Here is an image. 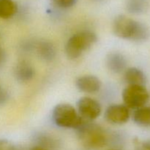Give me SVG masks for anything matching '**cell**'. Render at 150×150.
<instances>
[{"label":"cell","instance_id":"13","mask_svg":"<svg viewBox=\"0 0 150 150\" xmlns=\"http://www.w3.org/2000/svg\"><path fill=\"white\" fill-rule=\"evenodd\" d=\"M133 120L141 127H150V105H144L135 110L133 114Z\"/></svg>","mask_w":150,"mask_h":150},{"label":"cell","instance_id":"18","mask_svg":"<svg viewBox=\"0 0 150 150\" xmlns=\"http://www.w3.org/2000/svg\"><path fill=\"white\" fill-rule=\"evenodd\" d=\"M0 150H17L16 146L7 139H0Z\"/></svg>","mask_w":150,"mask_h":150},{"label":"cell","instance_id":"16","mask_svg":"<svg viewBox=\"0 0 150 150\" xmlns=\"http://www.w3.org/2000/svg\"><path fill=\"white\" fill-rule=\"evenodd\" d=\"M57 7L60 8H70L76 4L77 0H51Z\"/></svg>","mask_w":150,"mask_h":150},{"label":"cell","instance_id":"4","mask_svg":"<svg viewBox=\"0 0 150 150\" xmlns=\"http://www.w3.org/2000/svg\"><path fill=\"white\" fill-rule=\"evenodd\" d=\"M52 120L54 124L61 128L76 129L82 124L83 119L77 110L68 103H59L53 108Z\"/></svg>","mask_w":150,"mask_h":150},{"label":"cell","instance_id":"22","mask_svg":"<svg viewBox=\"0 0 150 150\" xmlns=\"http://www.w3.org/2000/svg\"><path fill=\"white\" fill-rule=\"evenodd\" d=\"M109 150H120V149H109Z\"/></svg>","mask_w":150,"mask_h":150},{"label":"cell","instance_id":"21","mask_svg":"<svg viewBox=\"0 0 150 150\" xmlns=\"http://www.w3.org/2000/svg\"><path fill=\"white\" fill-rule=\"evenodd\" d=\"M30 150H47V149H44V148H42V147H40V146H35V147L32 148Z\"/></svg>","mask_w":150,"mask_h":150},{"label":"cell","instance_id":"3","mask_svg":"<svg viewBox=\"0 0 150 150\" xmlns=\"http://www.w3.org/2000/svg\"><path fill=\"white\" fill-rule=\"evenodd\" d=\"M98 41L95 32L89 30L81 31L72 35L65 44L66 56L72 60L77 59Z\"/></svg>","mask_w":150,"mask_h":150},{"label":"cell","instance_id":"12","mask_svg":"<svg viewBox=\"0 0 150 150\" xmlns=\"http://www.w3.org/2000/svg\"><path fill=\"white\" fill-rule=\"evenodd\" d=\"M123 79L127 85L144 86L146 83V76L145 73L137 67H128L124 71Z\"/></svg>","mask_w":150,"mask_h":150},{"label":"cell","instance_id":"14","mask_svg":"<svg viewBox=\"0 0 150 150\" xmlns=\"http://www.w3.org/2000/svg\"><path fill=\"white\" fill-rule=\"evenodd\" d=\"M150 5V0H127L126 9L131 14L140 15L146 13Z\"/></svg>","mask_w":150,"mask_h":150},{"label":"cell","instance_id":"7","mask_svg":"<svg viewBox=\"0 0 150 150\" xmlns=\"http://www.w3.org/2000/svg\"><path fill=\"white\" fill-rule=\"evenodd\" d=\"M104 117L110 124L122 125L130 119V111L124 104H112L105 109Z\"/></svg>","mask_w":150,"mask_h":150},{"label":"cell","instance_id":"10","mask_svg":"<svg viewBox=\"0 0 150 150\" xmlns=\"http://www.w3.org/2000/svg\"><path fill=\"white\" fill-rule=\"evenodd\" d=\"M35 70L33 66L26 61H21L14 68V76L20 83H27L34 79Z\"/></svg>","mask_w":150,"mask_h":150},{"label":"cell","instance_id":"20","mask_svg":"<svg viewBox=\"0 0 150 150\" xmlns=\"http://www.w3.org/2000/svg\"><path fill=\"white\" fill-rule=\"evenodd\" d=\"M7 56L6 51H4V49L0 47V69L5 64L6 61H7Z\"/></svg>","mask_w":150,"mask_h":150},{"label":"cell","instance_id":"19","mask_svg":"<svg viewBox=\"0 0 150 150\" xmlns=\"http://www.w3.org/2000/svg\"><path fill=\"white\" fill-rule=\"evenodd\" d=\"M9 99V95L4 89H0V105H4Z\"/></svg>","mask_w":150,"mask_h":150},{"label":"cell","instance_id":"5","mask_svg":"<svg viewBox=\"0 0 150 150\" xmlns=\"http://www.w3.org/2000/svg\"><path fill=\"white\" fill-rule=\"evenodd\" d=\"M124 105L128 108L136 110L146 105L149 100V94L144 86L127 85L122 93Z\"/></svg>","mask_w":150,"mask_h":150},{"label":"cell","instance_id":"15","mask_svg":"<svg viewBox=\"0 0 150 150\" xmlns=\"http://www.w3.org/2000/svg\"><path fill=\"white\" fill-rule=\"evenodd\" d=\"M17 11L18 5L13 0H0V18H10Z\"/></svg>","mask_w":150,"mask_h":150},{"label":"cell","instance_id":"8","mask_svg":"<svg viewBox=\"0 0 150 150\" xmlns=\"http://www.w3.org/2000/svg\"><path fill=\"white\" fill-rule=\"evenodd\" d=\"M76 86L81 92L88 94H95L100 90L102 82L97 76L93 75H85L76 79Z\"/></svg>","mask_w":150,"mask_h":150},{"label":"cell","instance_id":"1","mask_svg":"<svg viewBox=\"0 0 150 150\" xmlns=\"http://www.w3.org/2000/svg\"><path fill=\"white\" fill-rule=\"evenodd\" d=\"M113 32L118 38L136 42H143L150 37L148 26L124 15L117 16L113 21Z\"/></svg>","mask_w":150,"mask_h":150},{"label":"cell","instance_id":"17","mask_svg":"<svg viewBox=\"0 0 150 150\" xmlns=\"http://www.w3.org/2000/svg\"><path fill=\"white\" fill-rule=\"evenodd\" d=\"M134 144L136 150H150V141L135 140Z\"/></svg>","mask_w":150,"mask_h":150},{"label":"cell","instance_id":"23","mask_svg":"<svg viewBox=\"0 0 150 150\" xmlns=\"http://www.w3.org/2000/svg\"><path fill=\"white\" fill-rule=\"evenodd\" d=\"M94 1H100V0H94Z\"/></svg>","mask_w":150,"mask_h":150},{"label":"cell","instance_id":"6","mask_svg":"<svg viewBox=\"0 0 150 150\" xmlns=\"http://www.w3.org/2000/svg\"><path fill=\"white\" fill-rule=\"evenodd\" d=\"M77 111L85 120L93 121L100 116L102 107L100 103L90 97H82L77 101Z\"/></svg>","mask_w":150,"mask_h":150},{"label":"cell","instance_id":"2","mask_svg":"<svg viewBox=\"0 0 150 150\" xmlns=\"http://www.w3.org/2000/svg\"><path fill=\"white\" fill-rule=\"evenodd\" d=\"M76 130L79 139L88 149H101L108 142V134L103 127L92 121L84 120Z\"/></svg>","mask_w":150,"mask_h":150},{"label":"cell","instance_id":"9","mask_svg":"<svg viewBox=\"0 0 150 150\" xmlns=\"http://www.w3.org/2000/svg\"><path fill=\"white\" fill-rule=\"evenodd\" d=\"M127 62L125 57L120 52H111L105 57V65L111 73L119 74L127 69Z\"/></svg>","mask_w":150,"mask_h":150},{"label":"cell","instance_id":"11","mask_svg":"<svg viewBox=\"0 0 150 150\" xmlns=\"http://www.w3.org/2000/svg\"><path fill=\"white\" fill-rule=\"evenodd\" d=\"M35 48L38 57L44 62H52L57 55L55 45L48 40L40 41L35 45Z\"/></svg>","mask_w":150,"mask_h":150}]
</instances>
